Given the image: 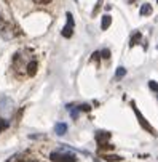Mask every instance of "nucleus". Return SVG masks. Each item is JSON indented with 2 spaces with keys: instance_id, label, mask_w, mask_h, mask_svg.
Here are the masks:
<instances>
[{
  "instance_id": "nucleus-17",
  "label": "nucleus",
  "mask_w": 158,
  "mask_h": 162,
  "mask_svg": "<svg viewBox=\"0 0 158 162\" xmlns=\"http://www.w3.org/2000/svg\"><path fill=\"white\" fill-rule=\"evenodd\" d=\"M78 109H80V111H86V112H88V111H91V106L90 104H82Z\"/></svg>"
},
{
  "instance_id": "nucleus-7",
  "label": "nucleus",
  "mask_w": 158,
  "mask_h": 162,
  "mask_svg": "<svg viewBox=\"0 0 158 162\" xmlns=\"http://www.w3.org/2000/svg\"><path fill=\"white\" fill-rule=\"evenodd\" d=\"M54 132H56L58 135H64V133L67 132V125L62 124V122H59V124H56V127H54Z\"/></svg>"
},
{
  "instance_id": "nucleus-13",
  "label": "nucleus",
  "mask_w": 158,
  "mask_h": 162,
  "mask_svg": "<svg viewBox=\"0 0 158 162\" xmlns=\"http://www.w3.org/2000/svg\"><path fill=\"white\" fill-rule=\"evenodd\" d=\"M148 87H150L152 92H157V93H158V84H157V82L150 80V82H148Z\"/></svg>"
},
{
  "instance_id": "nucleus-2",
  "label": "nucleus",
  "mask_w": 158,
  "mask_h": 162,
  "mask_svg": "<svg viewBox=\"0 0 158 162\" xmlns=\"http://www.w3.org/2000/svg\"><path fill=\"white\" fill-rule=\"evenodd\" d=\"M50 159L54 160V162H75L77 157L73 154H70V152H67L66 149H62V151H58V152H51Z\"/></svg>"
},
{
  "instance_id": "nucleus-20",
  "label": "nucleus",
  "mask_w": 158,
  "mask_h": 162,
  "mask_svg": "<svg viewBox=\"0 0 158 162\" xmlns=\"http://www.w3.org/2000/svg\"><path fill=\"white\" fill-rule=\"evenodd\" d=\"M129 2H133V0H129Z\"/></svg>"
},
{
  "instance_id": "nucleus-10",
  "label": "nucleus",
  "mask_w": 158,
  "mask_h": 162,
  "mask_svg": "<svg viewBox=\"0 0 158 162\" xmlns=\"http://www.w3.org/2000/svg\"><path fill=\"white\" fill-rule=\"evenodd\" d=\"M104 159L109 160V162H118V160H122V157H120V156H107V154H105Z\"/></svg>"
},
{
  "instance_id": "nucleus-4",
  "label": "nucleus",
  "mask_w": 158,
  "mask_h": 162,
  "mask_svg": "<svg viewBox=\"0 0 158 162\" xmlns=\"http://www.w3.org/2000/svg\"><path fill=\"white\" fill-rule=\"evenodd\" d=\"M37 68H39V64H37V61H30L29 64H27V76H30V77H34L35 74H37Z\"/></svg>"
},
{
  "instance_id": "nucleus-8",
  "label": "nucleus",
  "mask_w": 158,
  "mask_h": 162,
  "mask_svg": "<svg viewBox=\"0 0 158 162\" xmlns=\"http://www.w3.org/2000/svg\"><path fill=\"white\" fill-rule=\"evenodd\" d=\"M152 5H148V3H145V5H142L141 7V11H139V13H141V15L142 16H148V15H152Z\"/></svg>"
},
{
  "instance_id": "nucleus-6",
  "label": "nucleus",
  "mask_w": 158,
  "mask_h": 162,
  "mask_svg": "<svg viewBox=\"0 0 158 162\" xmlns=\"http://www.w3.org/2000/svg\"><path fill=\"white\" fill-rule=\"evenodd\" d=\"M73 34V24H66V27L62 29V37H66V39H69V37H72Z\"/></svg>"
},
{
  "instance_id": "nucleus-15",
  "label": "nucleus",
  "mask_w": 158,
  "mask_h": 162,
  "mask_svg": "<svg viewBox=\"0 0 158 162\" xmlns=\"http://www.w3.org/2000/svg\"><path fill=\"white\" fill-rule=\"evenodd\" d=\"M67 109H70L72 119H77V117H78V111H77V109H72V106H67Z\"/></svg>"
},
{
  "instance_id": "nucleus-14",
  "label": "nucleus",
  "mask_w": 158,
  "mask_h": 162,
  "mask_svg": "<svg viewBox=\"0 0 158 162\" xmlns=\"http://www.w3.org/2000/svg\"><path fill=\"white\" fill-rule=\"evenodd\" d=\"M102 5V0H97V3H96V7H94V10H93V16H96L97 15V11H99V8Z\"/></svg>"
},
{
  "instance_id": "nucleus-3",
  "label": "nucleus",
  "mask_w": 158,
  "mask_h": 162,
  "mask_svg": "<svg viewBox=\"0 0 158 162\" xmlns=\"http://www.w3.org/2000/svg\"><path fill=\"white\" fill-rule=\"evenodd\" d=\"M109 138H110V133L109 132H97L96 133V141H97V145H99V146L107 145Z\"/></svg>"
},
{
  "instance_id": "nucleus-12",
  "label": "nucleus",
  "mask_w": 158,
  "mask_h": 162,
  "mask_svg": "<svg viewBox=\"0 0 158 162\" xmlns=\"http://www.w3.org/2000/svg\"><path fill=\"white\" fill-rule=\"evenodd\" d=\"M115 76H117L118 79L125 77V76H126V69H125V68H118V69H117V72H115Z\"/></svg>"
},
{
  "instance_id": "nucleus-18",
  "label": "nucleus",
  "mask_w": 158,
  "mask_h": 162,
  "mask_svg": "<svg viewBox=\"0 0 158 162\" xmlns=\"http://www.w3.org/2000/svg\"><path fill=\"white\" fill-rule=\"evenodd\" d=\"M35 3H39V5H46V3H50L51 0H34Z\"/></svg>"
},
{
  "instance_id": "nucleus-16",
  "label": "nucleus",
  "mask_w": 158,
  "mask_h": 162,
  "mask_svg": "<svg viewBox=\"0 0 158 162\" xmlns=\"http://www.w3.org/2000/svg\"><path fill=\"white\" fill-rule=\"evenodd\" d=\"M101 55H102V58H105V59H107V58H110V50H102Z\"/></svg>"
},
{
  "instance_id": "nucleus-9",
  "label": "nucleus",
  "mask_w": 158,
  "mask_h": 162,
  "mask_svg": "<svg viewBox=\"0 0 158 162\" xmlns=\"http://www.w3.org/2000/svg\"><path fill=\"white\" fill-rule=\"evenodd\" d=\"M141 40H142V34H141V32H136V34L131 37V42H129V45H131V47H134V45H137Z\"/></svg>"
},
{
  "instance_id": "nucleus-19",
  "label": "nucleus",
  "mask_w": 158,
  "mask_h": 162,
  "mask_svg": "<svg viewBox=\"0 0 158 162\" xmlns=\"http://www.w3.org/2000/svg\"><path fill=\"white\" fill-rule=\"evenodd\" d=\"M99 52H94V53H93V59H97V58H99Z\"/></svg>"
},
{
  "instance_id": "nucleus-21",
  "label": "nucleus",
  "mask_w": 158,
  "mask_h": 162,
  "mask_svg": "<svg viewBox=\"0 0 158 162\" xmlns=\"http://www.w3.org/2000/svg\"><path fill=\"white\" fill-rule=\"evenodd\" d=\"M157 2H158V0H157Z\"/></svg>"
},
{
  "instance_id": "nucleus-11",
  "label": "nucleus",
  "mask_w": 158,
  "mask_h": 162,
  "mask_svg": "<svg viewBox=\"0 0 158 162\" xmlns=\"http://www.w3.org/2000/svg\"><path fill=\"white\" fill-rule=\"evenodd\" d=\"M8 125H10V122H8V120H5V119H2V117H0V132H3L5 128H8Z\"/></svg>"
},
{
  "instance_id": "nucleus-1",
  "label": "nucleus",
  "mask_w": 158,
  "mask_h": 162,
  "mask_svg": "<svg viewBox=\"0 0 158 162\" xmlns=\"http://www.w3.org/2000/svg\"><path fill=\"white\" fill-rule=\"evenodd\" d=\"M131 108H133V111H134V114H136V117H137V120H139V124H141V127H142V128H145V130H147L148 133H150V135L157 136L155 128H153V127L150 125V124L147 122V119L141 114V111H139V109L136 108V103H134V101H131Z\"/></svg>"
},
{
  "instance_id": "nucleus-5",
  "label": "nucleus",
  "mask_w": 158,
  "mask_h": 162,
  "mask_svg": "<svg viewBox=\"0 0 158 162\" xmlns=\"http://www.w3.org/2000/svg\"><path fill=\"white\" fill-rule=\"evenodd\" d=\"M110 24H112V16H110V15H105V16H102V22H101V27H102V31H107Z\"/></svg>"
}]
</instances>
